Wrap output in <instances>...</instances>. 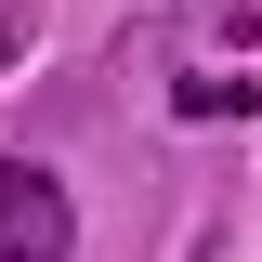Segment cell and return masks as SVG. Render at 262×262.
<instances>
[{
    "mask_svg": "<svg viewBox=\"0 0 262 262\" xmlns=\"http://www.w3.org/2000/svg\"><path fill=\"white\" fill-rule=\"evenodd\" d=\"M184 118H249V79H184Z\"/></svg>",
    "mask_w": 262,
    "mask_h": 262,
    "instance_id": "obj_2",
    "label": "cell"
},
{
    "mask_svg": "<svg viewBox=\"0 0 262 262\" xmlns=\"http://www.w3.org/2000/svg\"><path fill=\"white\" fill-rule=\"evenodd\" d=\"M79 249V210L39 158H0V262H66Z\"/></svg>",
    "mask_w": 262,
    "mask_h": 262,
    "instance_id": "obj_1",
    "label": "cell"
}]
</instances>
